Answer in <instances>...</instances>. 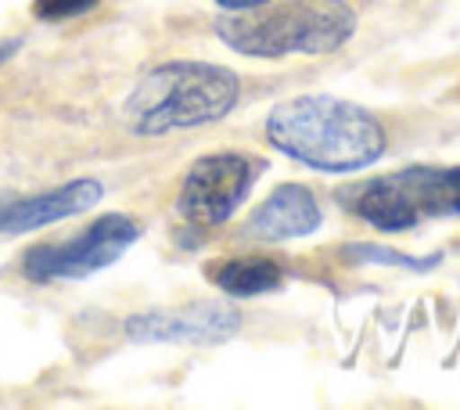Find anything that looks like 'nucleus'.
Returning a JSON list of instances; mask_svg holds the SVG:
<instances>
[{"mask_svg":"<svg viewBox=\"0 0 460 410\" xmlns=\"http://www.w3.org/2000/svg\"><path fill=\"white\" fill-rule=\"evenodd\" d=\"M18 47H22V40H7V43H0V65H4Z\"/></svg>","mask_w":460,"mask_h":410,"instance_id":"nucleus-14","label":"nucleus"},{"mask_svg":"<svg viewBox=\"0 0 460 410\" xmlns=\"http://www.w3.org/2000/svg\"><path fill=\"white\" fill-rule=\"evenodd\" d=\"M216 4L226 11H252V7H262L266 0H216Z\"/></svg>","mask_w":460,"mask_h":410,"instance_id":"nucleus-13","label":"nucleus"},{"mask_svg":"<svg viewBox=\"0 0 460 410\" xmlns=\"http://www.w3.org/2000/svg\"><path fill=\"white\" fill-rule=\"evenodd\" d=\"M241 83L212 61H165L147 68L122 104V119L137 137H165L219 122L234 111Z\"/></svg>","mask_w":460,"mask_h":410,"instance_id":"nucleus-2","label":"nucleus"},{"mask_svg":"<svg viewBox=\"0 0 460 410\" xmlns=\"http://www.w3.org/2000/svg\"><path fill=\"white\" fill-rule=\"evenodd\" d=\"M241 327V313L234 306L216 302H194V306H172V309H147L126 320V334L133 342H190V345H212L226 342Z\"/></svg>","mask_w":460,"mask_h":410,"instance_id":"nucleus-7","label":"nucleus"},{"mask_svg":"<svg viewBox=\"0 0 460 410\" xmlns=\"http://www.w3.org/2000/svg\"><path fill=\"white\" fill-rule=\"evenodd\" d=\"M356 32V11L345 0H288L270 11H237L216 22V36L244 58L331 54Z\"/></svg>","mask_w":460,"mask_h":410,"instance_id":"nucleus-3","label":"nucleus"},{"mask_svg":"<svg viewBox=\"0 0 460 410\" xmlns=\"http://www.w3.org/2000/svg\"><path fill=\"white\" fill-rule=\"evenodd\" d=\"M101 194H104V187L97 180L83 176V180H72V183L54 187V191L18 198V201H11V205L0 209V234H29V230H40L47 223L79 216L90 205H97Z\"/></svg>","mask_w":460,"mask_h":410,"instance_id":"nucleus-8","label":"nucleus"},{"mask_svg":"<svg viewBox=\"0 0 460 410\" xmlns=\"http://www.w3.org/2000/svg\"><path fill=\"white\" fill-rule=\"evenodd\" d=\"M349 255L352 259H363V263H392V266H406V270H431L438 263V259H406V255L385 252L377 245H349Z\"/></svg>","mask_w":460,"mask_h":410,"instance_id":"nucleus-11","label":"nucleus"},{"mask_svg":"<svg viewBox=\"0 0 460 410\" xmlns=\"http://www.w3.org/2000/svg\"><path fill=\"white\" fill-rule=\"evenodd\" d=\"M266 140L316 173H356L377 162L388 144L381 122L367 108L327 94L273 104L266 115Z\"/></svg>","mask_w":460,"mask_h":410,"instance_id":"nucleus-1","label":"nucleus"},{"mask_svg":"<svg viewBox=\"0 0 460 410\" xmlns=\"http://www.w3.org/2000/svg\"><path fill=\"white\" fill-rule=\"evenodd\" d=\"M255 176H259V162L248 155H237V151L201 155L180 183V194H176L180 219L190 227L226 223L241 209Z\"/></svg>","mask_w":460,"mask_h":410,"instance_id":"nucleus-6","label":"nucleus"},{"mask_svg":"<svg viewBox=\"0 0 460 410\" xmlns=\"http://www.w3.org/2000/svg\"><path fill=\"white\" fill-rule=\"evenodd\" d=\"M137 234H140V227L129 216L108 212V216L93 219L72 241L29 248L22 259V273L29 281H83V277L111 266L137 241Z\"/></svg>","mask_w":460,"mask_h":410,"instance_id":"nucleus-5","label":"nucleus"},{"mask_svg":"<svg viewBox=\"0 0 460 410\" xmlns=\"http://www.w3.org/2000/svg\"><path fill=\"white\" fill-rule=\"evenodd\" d=\"M338 201L374 230H410L424 219L460 216V165H406L341 187Z\"/></svg>","mask_w":460,"mask_h":410,"instance_id":"nucleus-4","label":"nucleus"},{"mask_svg":"<svg viewBox=\"0 0 460 410\" xmlns=\"http://www.w3.org/2000/svg\"><path fill=\"white\" fill-rule=\"evenodd\" d=\"M93 4H101V0H32V11L43 22H65V18H75V14L90 11Z\"/></svg>","mask_w":460,"mask_h":410,"instance_id":"nucleus-12","label":"nucleus"},{"mask_svg":"<svg viewBox=\"0 0 460 410\" xmlns=\"http://www.w3.org/2000/svg\"><path fill=\"white\" fill-rule=\"evenodd\" d=\"M280 266L266 255H244V259H223L216 266H208V281L216 288H223L226 295L237 299H252V295H266L273 288H280Z\"/></svg>","mask_w":460,"mask_h":410,"instance_id":"nucleus-10","label":"nucleus"},{"mask_svg":"<svg viewBox=\"0 0 460 410\" xmlns=\"http://www.w3.org/2000/svg\"><path fill=\"white\" fill-rule=\"evenodd\" d=\"M316 227H320V205L313 191L302 183H280L248 216V234L259 241H291L313 234Z\"/></svg>","mask_w":460,"mask_h":410,"instance_id":"nucleus-9","label":"nucleus"}]
</instances>
